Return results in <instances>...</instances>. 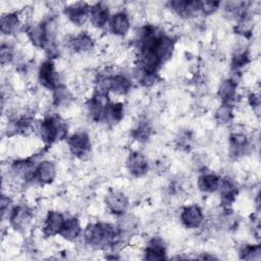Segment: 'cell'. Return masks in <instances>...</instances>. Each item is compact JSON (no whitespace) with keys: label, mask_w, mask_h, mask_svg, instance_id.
Returning <instances> with one entry per match:
<instances>
[{"label":"cell","mask_w":261,"mask_h":261,"mask_svg":"<svg viewBox=\"0 0 261 261\" xmlns=\"http://www.w3.org/2000/svg\"><path fill=\"white\" fill-rule=\"evenodd\" d=\"M116 237L114 229L105 223H97L88 227L86 232V239L89 244L93 246H105L114 241Z\"/></svg>","instance_id":"cell-1"},{"label":"cell","mask_w":261,"mask_h":261,"mask_svg":"<svg viewBox=\"0 0 261 261\" xmlns=\"http://www.w3.org/2000/svg\"><path fill=\"white\" fill-rule=\"evenodd\" d=\"M41 134L46 142L52 143L63 137L67 134V129L56 118H47L41 125Z\"/></svg>","instance_id":"cell-2"},{"label":"cell","mask_w":261,"mask_h":261,"mask_svg":"<svg viewBox=\"0 0 261 261\" xmlns=\"http://www.w3.org/2000/svg\"><path fill=\"white\" fill-rule=\"evenodd\" d=\"M70 149L73 154L77 156L85 155L90 149V141L87 135L77 134L73 136L69 141Z\"/></svg>","instance_id":"cell-3"},{"label":"cell","mask_w":261,"mask_h":261,"mask_svg":"<svg viewBox=\"0 0 261 261\" xmlns=\"http://www.w3.org/2000/svg\"><path fill=\"white\" fill-rule=\"evenodd\" d=\"M203 220V215L199 207L190 206L184 209L182 213V221L183 223L191 229L198 227Z\"/></svg>","instance_id":"cell-4"},{"label":"cell","mask_w":261,"mask_h":261,"mask_svg":"<svg viewBox=\"0 0 261 261\" xmlns=\"http://www.w3.org/2000/svg\"><path fill=\"white\" fill-rule=\"evenodd\" d=\"M129 172L137 177H141L148 171V164L144 155L140 153H133L127 161Z\"/></svg>","instance_id":"cell-5"},{"label":"cell","mask_w":261,"mask_h":261,"mask_svg":"<svg viewBox=\"0 0 261 261\" xmlns=\"http://www.w3.org/2000/svg\"><path fill=\"white\" fill-rule=\"evenodd\" d=\"M57 73L54 70L53 64L50 61L43 63L40 70V81L47 88L57 87Z\"/></svg>","instance_id":"cell-6"},{"label":"cell","mask_w":261,"mask_h":261,"mask_svg":"<svg viewBox=\"0 0 261 261\" xmlns=\"http://www.w3.org/2000/svg\"><path fill=\"white\" fill-rule=\"evenodd\" d=\"M64 219L62 217V215L58 212H54L51 211L48 213L47 219H46V223H45V227H44V232L46 235H55V234H59L63 223H64Z\"/></svg>","instance_id":"cell-7"},{"label":"cell","mask_w":261,"mask_h":261,"mask_svg":"<svg viewBox=\"0 0 261 261\" xmlns=\"http://www.w3.org/2000/svg\"><path fill=\"white\" fill-rule=\"evenodd\" d=\"M67 14L74 23L78 25H82L85 23V21L88 18L89 10H88V7L85 5H77V6H74L73 8H70L67 11Z\"/></svg>","instance_id":"cell-8"},{"label":"cell","mask_w":261,"mask_h":261,"mask_svg":"<svg viewBox=\"0 0 261 261\" xmlns=\"http://www.w3.org/2000/svg\"><path fill=\"white\" fill-rule=\"evenodd\" d=\"M107 205L113 213H121L125 210L127 201L126 198L120 193H113L108 196Z\"/></svg>","instance_id":"cell-9"},{"label":"cell","mask_w":261,"mask_h":261,"mask_svg":"<svg viewBox=\"0 0 261 261\" xmlns=\"http://www.w3.org/2000/svg\"><path fill=\"white\" fill-rule=\"evenodd\" d=\"M36 175L40 182L42 183H50L55 177V168L49 161H43L39 165L36 170Z\"/></svg>","instance_id":"cell-10"},{"label":"cell","mask_w":261,"mask_h":261,"mask_svg":"<svg viewBox=\"0 0 261 261\" xmlns=\"http://www.w3.org/2000/svg\"><path fill=\"white\" fill-rule=\"evenodd\" d=\"M91 21L95 27H103L108 21V10L102 5H97L91 10Z\"/></svg>","instance_id":"cell-11"},{"label":"cell","mask_w":261,"mask_h":261,"mask_svg":"<svg viewBox=\"0 0 261 261\" xmlns=\"http://www.w3.org/2000/svg\"><path fill=\"white\" fill-rule=\"evenodd\" d=\"M129 28V22L127 17L120 13L115 15L111 20V29L112 32L116 35H123L127 32Z\"/></svg>","instance_id":"cell-12"},{"label":"cell","mask_w":261,"mask_h":261,"mask_svg":"<svg viewBox=\"0 0 261 261\" xmlns=\"http://www.w3.org/2000/svg\"><path fill=\"white\" fill-rule=\"evenodd\" d=\"M59 234L68 240H74L80 234V225L78 220L74 218L66 220Z\"/></svg>","instance_id":"cell-13"},{"label":"cell","mask_w":261,"mask_h":261,"mask_svg":"<svg viewBox=\"0 0 261 261\" xmlns=\"http://www.w3.org/2000/svg\"><path fill=\"white\" fill-rule=\"evenodd\" d=\"M199 188L204 192H214L219 187V179L213 175H205L199 178Z\"/></svg>","instance_id":"cell-14"},{"label":"cell","mask_w":261,"mask_h":261,"mask_svg":"<svg viewBox=\"0 0 261 261\" xmlns=\"http://www.w3.org/2000/svg\"><path fill=\"white\" fill-rule=\"evenodd\" d=\"M123 113L121 104H107L103 117L110 122H117L121 119Z\"/></svg>","instance_id":"cell-15"},{"label":"cell","mask_w":261,"mask_h":261,"mask_svg":"<svg viewBox=\"0 0 261 261\" xmlns=\"http://www.w3.org/2000/svg\"><path fill=\"white\" fill-rule=\"evenodd\" d=\"M130 88V82L123 76L110 78V89L117 94H125Z\"/></svg>","instance_id":"cell-16"},{"label":"cell","mask_w":261,"mask_h":261,"mask_svg":"<svg viewBox=\"0 0 261 261\" xmlns=\"http://www.w3.org/2000/svg\"><path fill=\"white\" fill-rule=\"evenodd\" d=\"M165 248L157 241H153L146 250V258L149 260H161L165 258Z\"/></svg>","instance_id":"cell-17"},{"label":"cell","mask_w":261,"mask_h":261,"mask_svg":"<svg viewBox=\"0 0 261 261\" xmlns=\"http://www.w3.org/2000/svg\"><path fill=\"white\" fill-rule=\"evenodd\" d=\"M19 27V20L15 15H8L2 20V31L5 34H12Z\"/></svg>","instance_id":"cell-18"},{"label":"cell","mask_w":261,"mask_h":261,"mask_svg":"<svg viewBox=\"0 0 261 261\" xmlns=\"http://www.w3.org/2000/svg\"><path fill=\"white\" fill-rule=\"evenodd\" d=\"M236 88H237V85L234 81H225L222 83V85L220 86L219 88V96L222 100L224 101H229V100H232L235 96V93H236Z\"/></svg>","instance_id":"cell-19"},{"label":"cell","mask_w":261,"mask_h":261,"mask_svg":"<svg viewBox=\"0 0 261 261\" xmlns=\"http://www.w3.org/2000/svg\"><path fill=\"white\" fill-rule=\"evenodd\" d=\"M73 44L77 49L85 51V50H89L92 47V40L87 35H81L74 40Z\"/></svg>","instance_id":"cell-20"},{"label":"cell","mask_w":261,"mask_h":261,"mask_svg":"<svg viewBox=\"0 0 261 261\" xmlns=\"http://www.w3.org/2000/svg\"><path fill=\"white\" fill-rule=\"evenodd\" d=\"M245 259H259L260 258V247H247L243 253Z\"/></svg>","instance_id":"cell-21"},{"label":"cell","mask_w":261,"mask_h":261,"mask_svg":"<svg viewBox=\"0 0 261 261\" xmlns=\"http://www.w3.org/2000/svg\"><path fill=\"white\" fill-rule=\"evenodd\" d=\"M217 117L219 120L221 121H227L230 120L231 118V115H232V111H231V108L229 107V105H223L221 106L218 111H217Z\"/></svg>","instance_id":"cell-22"},{"label":"cell","mask_w":261,"mask_h":261,"mask_svg":"<svg viewBox=\"0 0 261 261\" xmlns=\"http://www.w3.org/2000/svg\"><path fill=\"white\" fill-rule=\"evenodd\" d=\"M218 4L217 3H201L200 4V10L203 11V13L205 14H211L212 12H214L217 9Z\"/></svg>","instance_id":"cell-23"}]
</instances>
